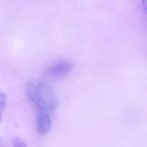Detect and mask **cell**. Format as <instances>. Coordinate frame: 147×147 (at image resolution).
<instances>
[{
  "mask_svg": "<svg viewBox=\"0 0 147 147\" xmlns=\"http://www.w3.org/2000/svg\"><path fill=\"white\" fill-rule=\"evenodd\" d=\"M26 93L28 99L40 111L48 113L53 111L57 105L58 99L55 90L45 81L29 80L26 86Z\"/></svg>",
  "mask_w": 147,
  "mask_h": 147,
  "instance_id": "1",
  "label": "cell"
},
{
  "mask_svg": "<svg viewBox=\"0 0 147 147\" xmlns=\"http://www.w3.org/2000/svg\"><path fill=\"white\" fill-rule=\"evenodd\" d=\"M73 64L68 60H59L50 65L44 75L51 79H59L65 77L72 70Z\"/></svg>",
  "mask_w": 147,
  "mask_h": 147,
  "instance_id": "2",
  "label": "cell"
},
{
  "mask_svg": "<svg viewBox=\"0 0 147 147\" xmlns=\"http://www.w3.org/2000/svg\"><path fill=\"white\" fill-rule=\"evenodd\" d=\"M52 118L48 113L40 111L37 116L36 127L40 135H45L51 129Z\"/></svg>",
  "mask_w": 147,
  "mask_h": 147,
  "instance_id": "3",
  "label": "cell"
},
{
  "mask_svg": "<svg viewBox=\"0 0 147 147\" xmlns=\"http://www.w3.org/2000/svg\"><path fill=\"white\" fill-rule=\"evenodd\" d=\"M7 103V96L6 94L0 91V123L2 121V112L5 109Z\"/></svg>",
  "mask_w": 147,
  "mask_h": 147,
  "instance_id": "4",
  "label": "cell"
},
{
  "mask_svg": "<svg viewBox=\"0 0 147 147\" xmlns=\"http://www.w3.org/2000/svg\"><path fill=\"white\" fill-rule=\"evenodd\" d=\"M11 141L13 147H27L26 144L22 140L19 138H13Z\"/></svg>",
  "mask_w": 147,
  "mask_h": 147,
  "instance_id": "5",
  "label": "cell"
}]
</instances>
